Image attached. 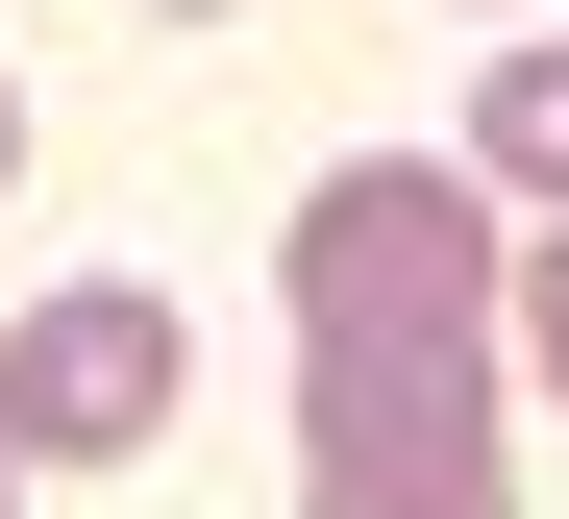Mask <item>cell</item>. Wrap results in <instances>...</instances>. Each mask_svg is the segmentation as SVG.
<instances>
[{
  "label": "cell",
  "mask_w": 569,
  "mask_h": 519,
  "mask_svg": "<svg viewBox=\"0 0 569 519\" xmlns=\"http://www.w3.org/2000/svg\"><path fill=\"white\" fill-rule=\"evenodd\" d=\"M470 173H520V198H569V26H520L496 74H470Z\"/></svg>",
  "instance_id": "3"
},
{
  "label": "cell",
  "mask_w": 569,
  "mask_h": 519,
  "mask_svg": "<svg viewBox=\"0 0 569 519\" xmlns=\"http://www.w3.org/2000/svg\"><path fill=\"white\" fill-rule=\"evenodd\" d=\"M298 297V519H520L496 446V198L371 149L272 223Z\"/></svg>",
  "instance_id": "1"
},
{
  "label": "cell",
  "mask_w": 569,
  "mask_h": 519,
  "mask_svg": "<svg viewBox=\"0 0 569 519\" xmlns=\"http://www.w3.org/2000/svg\"><path fill=\"white\" fill-rule=\"evenodd\" d=\"M520 371L569 396V223H545V272H520Z\"/></svg>",
  "instance_id": "4"
},
{
  "label": "cell",
  "mask_w": 569,
  "mask_h": 519,
  "mask_svg": "<svg viewBox=\"0 0 569 519\" xmlns=\"http://www.w3.org/2000/svg\"><path fill=\"white\" fill-rule=\"evenodd\" d=\"M0 495H26V446H0Z\"/></svg>",
  "instance_id": "6"
},
{
  "label": "cell",
  "mask_w": 569,
  "mask_h": 519,
  "mask_svg": "<svg viewBox=\"0 0 569 519\" xmlns=\"http://www.w3.org/2000/svg\"><path fill=\"white\" fill-rule=\"evenodd\" d=\"M173 396H199V347H173V297H124V272H74V297L0 322V446L26 470H124Z\"/></svg>",
  "instance_id": "2"
},
{
  "label": "cell",
  "mask_w": 569,
  "mask_h": 519,
  "mask_svg": "<svg viewBox=\"0 0 569 519\" xmlns=\"http://www.w3.org/2000/svg\"><path fill=\"white\" fill-rule=\"evenodd\" d=\"M0 198H26V99H0Z\"/></svg>",
  "instance_id": "5"
}]
</instances>
